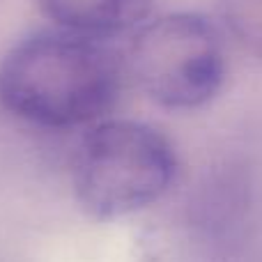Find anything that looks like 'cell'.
Wrapping results in <instances>:
<instances>
[{
	"label": "cell",
	"mask_w": 262,
	"mask_h": 262,
	"mask_svg": "<svg viewBox=\"0 0 262 262\" xmlns=\"http://www.w3.org/2000/svg\"><path fill=\"white\" fill-rule=\"evenodd\" d=\"M177 170V149L163 131L138 120L106 118L78 140L69 177L88 216L115 221L159 203Z\"/></svg>",
	"instance_id": "7a4b0ae2"
},
{
	"label": "cell",
	"mask_w": 262,
	"mask_h": 262,
	"mask_svg": "<svg viewBox=\"0 0 262 262\" xmlns=\"http://www.w3.org/2000/svg\"><path fill=\"white\" fill-rule=\"evenodd\" d=\"M154 3L157 0H35L37 9L55 28L106 41L138 30L152 18Z\"/></svg>",
	"instance_id": "277c9868"
},
{
	"label": "cell",
	"mask_w": 262,
	"mask_h": 262,
	"mask_svg": "<svg viewBox=\"0 0 262 262\" xmlns=\"http://www.w3.org/2000/svg\"><path fill=\"white\" fill-rule=\"evenodd\" d=\"M124 81V55L106 39L53 26L3 55L0 104L44 129L92 127L115 108Z\"/></svg>",
	"instance_id": "6da1fadb"
},
{
	"label": "cell",
	"mask_w": 262,
	"mask_h": 262,
	"mask_svg": "<svg viewBox=\"0 0 262 262\" xmlns=\"http://www.w3.org/2000/svg\"><path fill=\"white\" fill-rule=\"evenodd\" d=\"M216 14L223 32L262 60V0H216Z\"/></svg>",
	"instance_id": "5b68a950"
},
{
	"label": "cell",
	"mask_w": 262,
	"mask_h": 262,
	"mask_svg": "<svg viewBox=\"0 0 262 262\" xmlns=\"http://www.w3.org/2000/svg\"><path fill=\"white\" fill-rule=\"evenodd\" d=\"M223 28L195 12L152 16L124 53L127 78L154 106L191 113L209 106L228 78Z\"/></svg>",
	"instance_id": "3957f363"
}]
</instances>
